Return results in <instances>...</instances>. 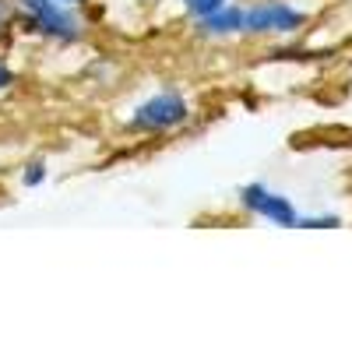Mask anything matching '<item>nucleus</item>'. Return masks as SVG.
Wrapping results in <instances>:
<instances>
[{
    "instance_id": "0eeeda50",
    "label": "nucleus",
    "mask_w": 352,
    "mask_h": 352,
    "mask_svg": "<svg viewBox=\"0 0 352 352\" xmlns=\"http://www.w3.org/2000/svg\"><path fill=\"white\" fill-rule=\"evenodd\" d=\"M46 176H50L46 162L43 159H32V162H25V169H21V187H43Z\"/></svg>"
},
{
    "instance_id": "7ed1b4c3",
    "label": "nucleus",
    "mask_w": 352,
    "mask_h": 352,
    "mask_svg": "<svg viewBox=\"0 0 352 352\" xmlns=\"http://www.w3.org/2000/svg\"><path fill=\"white\" fill-rule=\"evenodd\" d=\"M310 14L292 0H247L243 4V36L250 39H292L307 28Z\"/></svg>"
},
{
    "instance_id": "9b49d317",
    "label": "nucleus",
    "mask_w": 352,
    "mask_h": 352,
    "mask_svg": "<svg viewBox=\"0 0 352 352\" xmlns=\"http://www.w3.org/2000/svg\"><path fill=\"white\" fill-rule=\"evenodd\" d=\"M56 4H67V8H81V11H85L88 4H92V0H56Z\"/></svg>"
},
{
    "instance_id": "f257e3e1",
    "label": "nucleus",
    "mask_w": 352,
    "mask_h": 352,
    "mask_svg": "<svg viewBox=\"0 0 352 352\" xmlns=\"http://www.w3.org/2000/svg\"><path fill=\"white\" fill-rule=\"evenodd\" d=\"M11 4H14V28H21L39 43L71 50L88 39V18L81 8H67L56 4V0H11Z\"/></svg>"
},
{
    "instance_id": "20e7f679",
    "label": "nucleus",
    "mask_w": 352,
    "mask_h": 352,
    "mask_svg": "<svg viewBox=\"0 0 352 352\" xmlns=\"http://www.w3.org/2000/svg\"><path fill=\"white\" fill-rule=\"evenodd\" d=\"M240 208L254 219H264V222L282 226V229H296V222H300L296 204H292L285 194L264 187V184H247L240 190Z\"/></svg>"
},
{
    "instance_id": "423d86ee",
    "label": "nucleus",
    "mask_w": 352,
    "mask_h": 352,
    "mask_svg": "<svg viewBox=\"0 0 352 352\" xmlns=\"http://www.w3.org/2000/svg\"><path fill=\"white\" fill-rule=\"evenodd\" d=\"M176 4H180V11L187 14V21H194V18H201V14H212L215 8L229 4V0H176Z\"/></svg>"
},
{
    "instance_id": "1a4fd4ad",
    "label": "nucleus",
    "mask_w": 352,
    "mask_h": 352,
    "mask_svg": "<svg viewBox=\"0 0 352 352\" xmlns=\"http://www.w3.org/2000/svg\"><path fill=\"white\" fill-rule=\"evenodd\" d=\"M335 226H342L338 215H300L296 222V229H335Z\"/></svg>"
},
{
    "instance_id": "9d476101",
    "label": "nucleus",
    "mask_w": 352,
    "mask_h": 352,
    "mask_svg": "<svg viewBox=\"0 0 352 352\" xmlns=\"http://www.w3.org/2000/svg\"><path fill=\"white\" fill-rule=\"evenodd\" d=\"M14 85H18V71H14V64L8 60V56L0 53V92H11Z\"/></svg>"
},
{
    "instance_id": "39448f33",
    "label": "nucleus",
    "mask_w": 352,
    "mask_h": 352,
    "mask_svg": "<svg viewBox=\"0 0 352 352\" xmlns=\"http://www.w3.org/2000/svg\"><path fill=\"white\" fill-rule=\"evenodd\" d=\"M194 36L201 43H229V39H240L243 36V4L229 0V4L215 8L212 14H201L190 21Z\"/></svg>"
},
{
    "instance_id": "f03ea898",
    "label": "nucleus",
    "mask_w": 352,
    "mask_h": 352,
    "mask_svg": "<svg viewBox=\"0 0 352 352\" xmlns=\"http://www.w3.org/2000/svg\"><path fill=\"white\" fill-rule=\"evenodd\" d=\"M190 116H194V106L184 96V88L169 85V88H159V92L144 96L141 102L131 106L124 131L134 138H166V134L184 131L190 124Z\"/></svg>"
},
{
    "instance_id": "6e6552de",
    "label": "nucleus",
    "mask_w": 352,
    "mask_h": 352,
    "mask_svg": "<svg viewBox=\"0 0 352 352\" xmlns=\"http://www.w3.org/2000/svg\"><path fill=\"white\" fill-rule=\"evenodd\" d=\"M14 32V4L11 0H0V46H4Z\"/></svg>"
}]
</instances>
